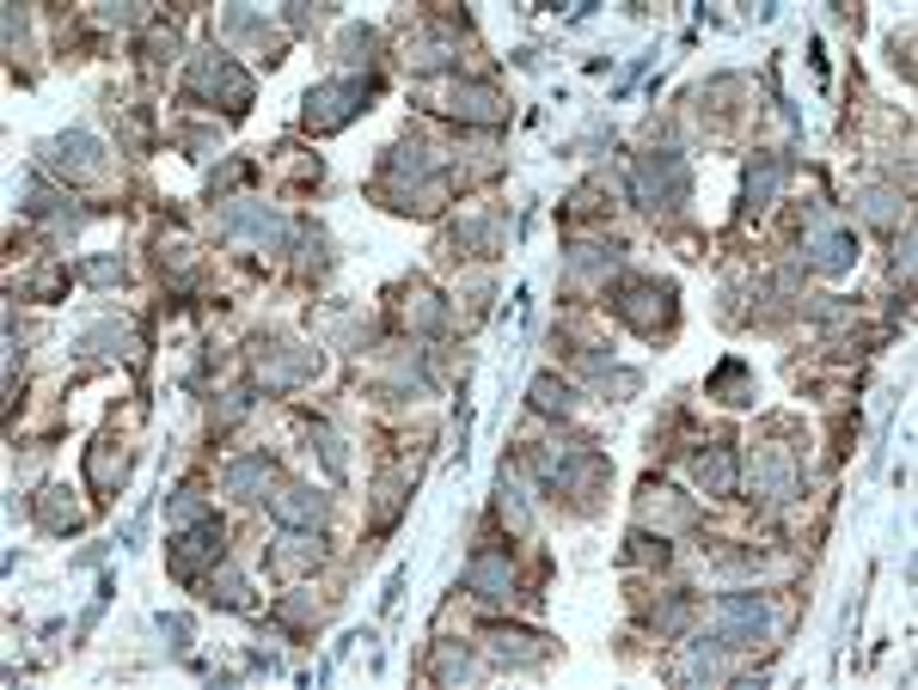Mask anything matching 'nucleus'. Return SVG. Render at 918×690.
Returning <instances> with one entry per match:
<instances>
[{"label": "nucleus", "instance_id": "22", "mask_svg": "<svg viewBox=\"0 0 918 690\" xmlns=\"http://www.w3.org/2000/svg\"><path fill=\"white\" fill-rule=\"evenodd\" d=\"M80 349H87V354H135V330L104 318V325H92L87 337H80Z\"/></svg>", "mask_w": 918, "mask_h": 690}, {"label": "nucleus", "instance_id": "9", "mask_svg": "<svg viewBox=\"0 0 918 690\" xmlns=\"http://www.w3.org/2000/svg\"><path fill=\"white\" fill-rule=\"evenodd\" d=\"M637 508H643V520L656 525V532H692V525H698V508H692L686 495H674V489H656V483H649L643 489V501H637Z\"/></svg>", "mask_w": 918, "mask_h": 690}, {"label": "nucleus", "instance_id": "18", "mask_svg": "<svg viewBox=\"0 0 918 690\" xmlns=\"http://www.w3.org/2000/svg\"><path fill=\"white\" fill-rule=\"evenodd\" d=\"M582 373H589L601 392H618V397H637V385H643L637 366H618V361H606V354H582Z\"/></svg>", "mask_w": 918, "mask_h": 690}, {"label": "nucleus", "instance_id": "31", "mask_svg": "<svg viewBox=\"0 0 918 690\" xmlns=\"http://www.w3.org/2000/svg\"><path fill=\"white\" fill-rule=\"evenodd\" d=\"M686 678H723V642L717 635H710V642L698 635V642L686 648Z\"/></svg>", "mask_w": 918, "mask_h": 690}, {"label": "nucleus", "instance_id": "17", "mask_svg": "<svg viewBox=\"0 0 918 690\" xmlns=\"http://www.w3.org/2000/svg\"><path fill=\"white\" fill-rule=\"evenodd\" d=\"M270 459H264V452H251V459H233L227 471H221V489L227 495H239V501H258V489L264 483H270Z\"/></svg>", "mask_w": 918, "mask_h": 690}, {"label": "nucleus", "instance_id": "38", "mask_svg": "<svg viewBox=\"0 0 918 690\" xmlns=\"http://www.w3.org/2000/svg\"><path fill=\"white\" fill-rule=\"evenodd\" d=\"M373 495H380V501H373V520H380V525H392V520H399V501H404L399 477H380V489H373Z\"/></svg>", "mask_w": 918, "mask_h": 690}, {"label": "nucleus", "instance_id": "15", "mask_svg": "<svg viewBox=\"0 0 918 690\" xmlns=\"http://www.w3.org/2000/svg\"><path fill=\"white\" fill-rule=\"evenodd\" d=\"M692 477H698L704 495H735V483H741V459H735V446H704L698 465H692Z\"/></svg>", "mask_w": 918, "mask_h": 690}, {"label": "nucleus", "instance_id": "41", "mask_svg": "<svg viewBox=\"0 0 918 690\" xmlns=\"http://www.w3.org/2000/svg\"><path fill=\"white\" fill-rule=\"evenodd\" d=\"M318 452H325V471H331V477H344V440H337V434H318Z\"/></svg>", "mask_w": 918, "mask_h": 690}, {"label": "nucleus", "instance_id": "6", "mask_svg": "<svg viewBox=\"0 0 918 690\" xmlns=\"http://www.w3.org/2000/svg\"><path fill=\"white\" fill-rule=\"evenodd\" d=\"M441 111L459 116V123H484V128L508 123V99L496 92V86H484V80H459L454 92L441 99Z\"/></svg>", "mask_w": 918, "mask_h": 690}, {"label": "nucleus", "instance_id": "1", "mask_svg": "<svg viewBox=\"0 0 918 690\" xmlns=\"http://www.w3.org/2000/svg\"><path fill=\"white\" fill-rule=\"evenodd\" d=\"M631 190L643 208H674V202H686L692 190V166L680 154H643L631 171Z\"/></svg>", "mask_w": 918, "mask_h": 690}, {"label": "nucleus", "instance_id": "21", "mask_svg": "<svg viewBox=\"0 0 918 690\" xmlns=\"http://www.w3.org/2000/svg\"><path fill=\"white\" fill-rule=\"evenodd\" d=\"M258 373H264V385H276V392H282V385H294V380H306V373H313V349H301V354H270V349H264V354H258Z\"/></svg>", "mask_w": 918, "mask_h": 690}, {"label": "nucleus", "instance_id": "37", "mask_svg": "<svg viewBox=\"0 0 918 690\" xmlns=\"http://www.w3.org/2000/svg\"><path fill=\"white\" fill-rule=\"evenodd\" d=\"M197 520H209V508H202V489L190 483V489L172 495V525H197Z\"/></svg>", "mask_w": 918, "mask_h": 690}, {"label": "nucleus", "instance_id": "7", "mask_svg": "<svg viewBox=\"0 0 918 690\" xmlns=\"http://www.w3.org/2000/svg\"><path fill=\"white\" fill-rule=\"evenodd\" d=\"M803 257L815 269H827V275H839V269H851L858 263V239H851L846 226H832V220H815L803 233Z\"/></svg>", "mask_w": 918, "mask_h": 690}, {"label": "nucleus", "instance_id": "43", "mask_svg": "<svg viewBox=\"0 0 918 690\" xmlns=\"http://www.w3.org/2000/svg\"><path fill=\"white\" fill-rule=\"evenodd\" d=\"M142 19V7H104V25H135Z\"/></svg>", "mask_w": 918, "mask_h": 690}, {"label": "nucleus", "instance_id": "10", "mask_svg": "<svg viewBox=\"0 0 918 690\" xmlns=\"http://www.w3.org/2000/svg\"><path fill=\"white\" fill-rule=\"evenodd\" d=\"M49 166L74 171V178H99V171H104V147L92 142L87 128H68V135L49 142Z\"/></svg>", "mask_w": 918, "mask_h": 690}, {"label": "nucleus", "instance_id": "12", "mask_svg": "<svg viewBox=\"0 0 918 690\" xmlns=\"http://www.w3.org/2000/svg\"><path fill=\"white\" fill-rule=\"evenodd\" d=\"M313 563H318V532L313 525H288V532L276 538V550H270V568L294 580V575H306Z\"/></svg>", "mask_w": 918, "mask_h": 690}, {"label": "nucleus", "instance_id": "30", "mask_svg": "<svg viewBox=\"0 0 918 690\" xmlns=\"http://www.w3.org/2000/svg\"><path fill=\"white\" fill-rule=\"evenodd\" d=\"M404 325H416V330H441V299H435L429 287H411V294H404Z\"/></svg>", "mask_w": 918, "mask_h": 690}, {"label": "nucleus", "instance_id": "3", "mask_svg": "<svg viewBox=\"0 0 918 690\" xmlns=\"http://www.w3.org/2000/svg\"><path fill=\"white\" fill-rule=\"evenodd\" d=\"M190 92H197V99H221L233 116H239L245 104H251V73L233 68L227 56H197L190 61Z\"/></svg>", "mask_w": 918, "mask_h": 690}, {"label": "nucleus", "instance_id": "25", "mask_svg": "<svg viewBox=\"0 0 918 690\" xmlns=\"http://www.w3.org/2000/svg\"><path fill=\"white\" fill-rule=\"evenodd\" d=\"M37 520H44V532H74V525H80V508L68 501V489H44L37 495Z\"/></svg>", "mask_w": 918, "mask_h": 690}, {"label": "nucleus", "instance_id": "16", "mask_svg": "<svg viewBox=\"0 0 918 690\" xmlns=\"http://www.w3.org/2000/svg\"><path fill=\"white\" fill-rule=\"evenodd\" d=\"M466 587L478 592V599H490V606H503L508 592H515V575H508V556H472L466 563Z\"/></svg>", "mask_w": 918, "mask_h": 690}, {"label": "nucleus", "instance_id": "32", "mask_svg": "<svg viewBox=\"0 0 918 690\" xmlns=\"http://www.w3.org/2000/svg\"><path fill=\"white\" fill-rule=\"evenodd\" d=\"M209 599H215V606H227V611H239L245 599H251V587H245L239 568H221V575H209Z\"/></svg>", "mask_w": 918, "mask_h": 690}, {"label": "nucleus", "instance_id": "13", "mask_svg": "<svg viewBox=\"0 0 918 690\" xmlns=\"http://www.w3.org/2000/svg\"><path fill=\"white\" fill-rule=\"evenodd\" d=\"M270 513H276V525H318L325 520V495H313L306 483H282L270 495Z\"/></svg>", "mask_w": 918, "mask_h": 690}, {"label": "nucleus", "instance_id": "26", "mask_svg": "<svg viewBox=\"0 0 918 690\" xmlns=\"http://www.w3.org/2000/svg\"><path fill=\"white\" fill-rule=\"evenodd\" d=\"M387 171H392V178H429V171H435V159H429V147H423V142H399V147H392V159H387Z\"/></svg>", "mask_w": 918, "mask_h": 690}, {"label": "nucleus", "instance_id": "4", "mask_svg": "<svg viewBox=\"0 0 918 690\" xmlns=\"http://www.w3.org/2000/svg\"><path fill=\"white\" fill-rule=\"evenodd\" d=\"M765 623H772L765 599H747V592H723L717 599V642L723 648H753L765 635Z\"/></svg>", "mask_w": 918, "mask_h": 690}, {"label": "nucleus", "instance_id": "34", "mask_svg": "<svg viewBox=\"0 0 918 690\" xmlns=\"http://www.w3.org/2000/svg\"><path fill=\"white\" fill-rule=\"evenodd\" d=\"M753 483H760V495L784 501V495H790V465L777 459V452H760V477H753Z\"/></svg>", "mask_w": 918, "mask_h": 690}, {"label": "nucleus", "instance_id": "27", "mask_svg": "<svg viewBox=\"0 0 918 690\" xmlns=\"http://www.w3.org/2000/svg\"><path fill=\"white\" fill-rule=\"evenodd\" d=\"M227 37H251L258 49H270V61H276V49H282V37H276L258 13H245V7H233V13H227Z\"/></svg>", "mask_w": 918, "mask_h": 690}, {"label": "nucleus", "instance_id": "28", "mask_svg": "<svg viewBox=\"0 0 918 690\" xmlns=\"http://www.w3.org/2000/svg\"><path fill=\"white\" fill-rule=\"evenodd\" d=\"M710 392H717L723 404H747V397H753V380H747L741 361H723L717 373H710Z\"/></svg>", "mask_w": 918, "mask_h": 690}, {"label": "nucleus", "instance_id": "14", "mask_svg": "<svg viewBox=\"0 0 918 690\" xmlns=\"http://www.w3.org/2000/svg\"><path fill=\"white\" fill-rule=\"evenodd\" d=\"M484 642H490V654L503 666H539L551 654V642L546 635H533V630H484Z\"/></svg>", "mask_w": 918, "mask_h": 690}, {"label": "nucleus", "instance_id": "2", "mask_svg": "<svg viewBox=\"0 0 918 690\" xmlns=\"http://www.w3.org/2000/svg\"><path fill=\"white\" fill-rule=\"evenodd\" d=\"M368 99H373V80H331V86H313V92H306L301 123L313 128V135H331V128H344Z\"/></svg>", "mask_w": 918, "mask_h": 690}, {"label": "nucleus", "instance_id": "20", "mask_svg": "<svg viewBox=\"0 0 918 690\" xmlns=\"http://www.w3.org/2000/svg\"><path fill=\"white\" fill-rule=\"evenodd\" d=\"M784 159L777 154H760L753 159V166H747V202H753V208H772L777 202V183H784Z\"/></svg>", "mask_w": 918, "mask_h": 690}, {"label": "nucleus", "instance_id": "5", "mask_svg": "<svg viewBox=\"0 0 918 690\" xmlns=\"http://www.w3.org/2000/svg\"><path fill=\"white\" fill-rule=\"evenodd\" d=\"M221 544H227V532H221V520H197V525H184V532L172 538V575H184V580H197L202 568H215L221 563Z\"/></svg>", "mask_w": 918, "mask_h": 690}, {"label": "nucleus", "instance_id": "23", "mask_svg": "<svg viewBox=\"0 0 918 690\" xmlns=\"http://www.w3.org/2000/svg\"><path fill=\"white\" fill-rule=\"evenodd\" d=\"M618 269V245H575L570 251V282L582 275H613Z\"/></svg>", "mask_w": 918, "mask_h": 690}, {"label": "nucleus", "instance_id": "19", "mask_svg": "<svg viewBox=\"0 0 918 690\" xmlns=\"http://www.w3.org/2000/svg\"><path fill=\"white\" fill-rule=\"evenodd\" d=\"M404 61H411V73H435L454 61V37L447 31H423V37L404 43Z\"/></svg>", "mask_w": 918, "mask_h": 690}, {"label": "nucleus", "instance_id": "36", "mask_svg": "<svg viewBox=\"0 0 918 690\" xmlns=\"http://www.w3.org/2000/svg\"><path fill=\"white\" fill-rule=\"evenodd\" d=\"M533 404L546 409V416H551V409H558V416H563V409L575 404V392H570V385H563V380H551V373H539V380H533Z\"/></svg>", "mask_w": 918, "mask_h": 690}, {"label": "nucleus", "instance_id": "11", "mask_svg": "<svg viewBox=\"0 0 918 690\" xmlns=\"http://www.w3.org/2000/svg\"><path fill=\"white\" fill-rule=\"evenodd\" d=\"M221 220H227V233H245V239L251 245H282V214L276 208H264V202H227V214H221Z\"/></svg>", "mask_w": 918, "mask_h": 690}, {"label": "nucleus", "instance_id": "40", "mask_svg": "<svg viewBox=\"0 0 918 690\" xmlns=\"http://www.w3.org/2000/svg\"><path fill=\"white\" fill-rule=\"evenodd\" d=\"M80 275L87 282H123V263L116 257H92V263H80Z\"/></svg>", "mask_w": 918, "mask_h": 690}, {"label": "nucleus", "instance_id": "29", "mask_svg": "<svg viewBox=\"0 0 918 690\" xmlns=\"http://www.w3.org/2000/svg\"><path fill=\"white\" fill-rule=\"evenodd\" d=\"M87 471H92V483H99V489H111V483H123V471H130V452H123V446L111 452V440H99Z\"/></svg>", "mask_w": 918, "mask_h": 690}, {"label": "nucleus", "instance_id": "33", "mask_svg": "<svg viewBox=\"0 0 918 690\" xmlns=\"http://www.w3.org/2000/svg\"><path fill=\"white\" fill-rule=\"evenodd\" d=\"M478 672V660L466 648H459V642H447L441 654H435V678H441V685H466V678Z\"/></svg>", "mask_w": 918, "mask_h": 690}, {"label": "nucleus", "instance_id": "8", "mask_svg": "<svg viewBox=\"0 0 918 690\" xmlns=\"http://www.w3.org/2000/svg\"><path fill=\"white\" fill-rule=\"evenodd\" d=\"M618 312H625L637 330H661L668 318H674V287H668V282H661V287L656 282H631L625 294H618Z\"/></svg>", "mask_w": 918, "mask_h": 690}, {"label": "nucleus", "instance_id": "35", "mask_svg": "<svg viewBox=\"0 0 918 690\" xmlns=\"http://www.w3.org/2000/svg\"><path fill=\"white\" fill-rule=\"evenodd\" d=\"M337 49H344L349 68H361V61H373V49H380V37H373L368 25H349L344 37H337Z\"/></svg>", "mask_w": 918, "mask_h": 690}, {"label": "nucleus", "instance_id": "24", "mask_svg": "<svg viewBox=\"0 0 918 690\" xmlns=\"http://www.w3.org/2000/svg\"><path fill=\"white\" fill-rule=\"evenodd\" d=\"M496 508H503L508 532H520V538L533 532V508H527V495H520V483L508 477V471H503V483H496Z\"/></svg>", "mask_w": 918, "mask_h": 690}, {"label": "nucleus", "instance_id": "39", "mask_svg": "<svg viewBox=\"0 0 918 690\" xmlns=\"http://www.w3.org/2000/svg\"><path fill=\"white\" fill-rule=\"evenodd\" d=\"M863 214L888 226V220H894V190H863Z\"/></svg>", "mask_w": 918, "mask_h": 690}, {"label": "nucleus", "instance_id": "44", "mask_svg": "<svg viewBox=\"0 0 918 690\" xmlns=\"http://www.w3.org/2000/svg\"><path fill=\"white\" fill-rule=\"evenodd\" d=\"M288 25H294V31H313L318 13H306V7H288Z\"/></svg>", "mask_w": 918, "mask_h": 690}, {"label": "nucleus", "instance_id": "42", "mask_svg": "<svg viewBox=\"0 0 918 690\" xmlns=\"http://www.w3.org/2000/svg\"><path fill=\"white\" fill-rule=\"evenodd\" d=\"M159 635H166V642H172L178 654L190 648V623H184V618H159Z\"/></svg>", "mask_w": 918, "mask_h": 690}]
</instances>
